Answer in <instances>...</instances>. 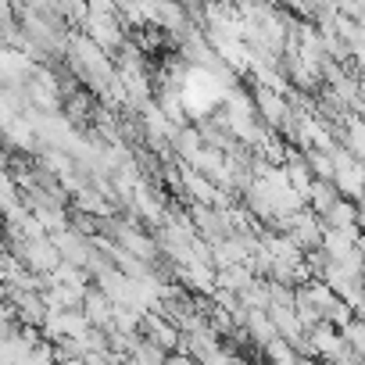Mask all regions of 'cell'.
Here are the masks:
<instances>
[]
</instances>
